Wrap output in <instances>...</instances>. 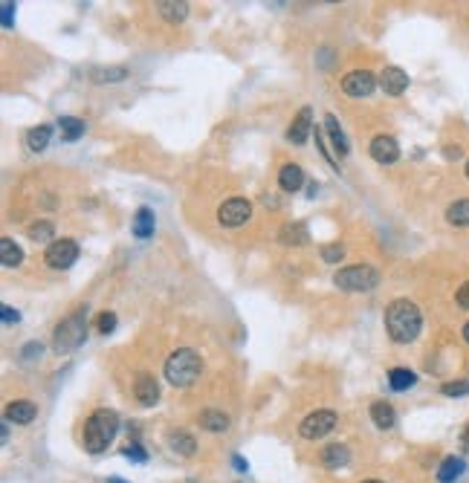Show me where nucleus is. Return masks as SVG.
Here are the masks:
<instances>
[{
    "label": "nucleus",
    "mask_w": 469,
    "mask_h": 483,
    "mask_svg": "<svg viewBox=\"0 0 469 483\" xmlns=\"http://www.w3.org/2000/svg\"><path fill=\"white\" fill-rule=\"evenodd\" d=\"M386 330L391 336V341L397 344H411L420 330H423V313L420 307L409 298H397L386 307Z\"/></svg>",
    "instance_id": "1"
},
{
    "label": "nucleus",
    "mask_w": 469,
    "mask_h": 483,
    "mask_svg": "<svg viewBox=\"0 0 469 483\" xmlns=\"http://www.w3.org/2000/svg\"><path fill=\"white\" fill-rule=\"evenodd\" d=\"M116 431H119V417H116V411H110V408L93 411V414L88 417V423H84V449H88L90 455L105 452V449L113 443Z\"/></svg>",
    "instance_id": "2"
},
{
    "label": "nucleus",
    "mask_w": 469,
    "mask_h": 483,
    "mask_svg": "<svg viewBox=\"0 0 469 483\" xmlns=\"http://www.w3.org/2000/svg\"><path fill=\"white\" fill-rule=\"evenodd\" d=\"M200 371H203V362H200V356L194 354L191 347L174 350V354L168 356V362H165V379L172 382L174 388H189L200 376Z\"/></svg>",
    "instance_id": "3"
},
{
    "label": "nucleus",
    "mask_w": 469,
    "mask_h": 483,
    "mask_svg": "<svg viewBox=\"0 0 469 483\" xmlns=\"http://www.w3.org/2000/svg\"><path fill=\"white\" fill-rule=\"evenodd\" d=\"M84 333H88V307H78L73 316H67L56 327L53 347L58 350V354H70V350H75L84 341Z\"/></svg>",
    "instance_id": "4"
},
{
    "label": "nucleus",
    "mask_w": 469,
    "mask_h": 483,
    "mask_svg": "<svg viewBox=\"0 0 469 483\" xmlns=\"http://www.w3.org/2000/svg\"><path fill=\"white\" fill-rule=\"evenodd\" d=\"M333 284L345 292H371L379 284V272L368 263H357V267H345L333 275Z\"/></svg>",
    "instance_id": "5"
},
{
    "label": "nucleus",
    "mask_w": 469,
    "mask_h": 483,
    "mask_svg": "<svg viewBox=\"0 0 469 483\" xmlns=\"http://www.w3.org/2000/svg\"><path fill=\"white\" fill-rule=\"evenodd\" d=\"M44 260H47V267H53V270H70L73 263L78 260V243L70 240V238L53 240V243L47 246Z\"/></svg>",
    "instance_id": "6"
},
{
    "label": "nucleus",
    "mask_w": 469,
    "mask_h": 483,
    "mask_svg": "<svg viewBox=\"0 0 469 483\" xmlns=\"http://www.w3.org/2000/svg\"><path fill=\"white\" fill-rule=\"evenodd\" d=\"M336 428V414L333 411H313L302 420V425H298V434L305 437V440H319V437L330 434Z\"/></svg>",
    "instance_id": "7"
},
{
    "label": "nucleus",
    "mask_w": 469,
    "mask_h": 483,
    "mask_svg": "<svg viewBox=\"0 0 469 483\" xmlns=\"http://www.w3.org/2000/svg\"><path fill=\"white\" fill-rule=\"evenodd\" d=\"M249 217H252V206H249V200H241V197H232L218 208V223L226 229L243 226Z\"/></svg>",
    "instance_id": "8"
},
{
    "label": "nucleus",
    "mask_w": 469,
    "mask_h": 483,
    "mask_svg": "<svg viewBox=\"0 0 469 483\" xmlns=\"http://www.w3.org/2000/svg\"><path fill=\"white\" fill-rule=\"evenodd\" d=\"M376 87V75L371 70H354L342 78V90L354 99H362V96H371Z\"/></svg>",
    "instance_id": "9"
},
{
    "label": "nucleus",
    "mask_w": 469,
    "mask_h": 483,
    "mask_svg": "<svg viewBox=\"0 0 469 483\" xmlns=\"http://www.w3.org/2000/svg\"><path fill=\"white\" fill-rule=\"evenodd\" d=\"M371 156H374L379 165L397 162V159H400V145H397V139H394V137H386V134L374 137V139H371Z\"/></svg>",
    "instance_id": "10"
},
{
    "label": "nucleus",
    "mask_w": 469,
    "mask_h": 483,
    "mask_svg": "<svg viewBox=\"0 0 469 483\" xmlns=\"http://www.w3.org/2000/svg\"><path fill=\"white\" fill-rule=\"evenodd\" d=\"M310 130H313V113H310V107H302V110H298V116L293 119L290 130H287V139L293 145H305L307 137H310Z\"/></svg>",
    "instance_id": "11"
},
{
    "label": "nucleus",
    "mask_w": 469,
    "mask_h": 483,
    "mask_svg": "<svg viewBox=\"0 0 469 483\" xmlns=\"http://www.w3.org/2000/svg\"><path fill=\"white\" fill-rule=\"evenodd\" d=\"M379 84H382V90H386L389 96H403L406 87H409V75L400 67H386L382 75H379Z\"/></svg>",
    "instance_id": "12"
},
{
    "label": "nucleus",
    "mask_w": 469,
    "mask_h": 483,
    "mask_svg": "<svg viewBox=\"0 0 469 483\" xmlns=\"http://www.w3.org/2000/svg\"><path fill=\"white\" fill-rule=\"evenodd\" d=\"M134 393H137V400L142 405H154L159 400V385H157V379L151 373H139L137 382H134Z\"/></svg>",
    "instance_id": "13"
},
{
    "label": "nucleus",
    "mask_w": 469,
    "mask_h": 483,
    "mask_svg": "<svg viewBox=\"0 0 469 483\" xmlns=\"http://www.w3.org/2000/svg\"><path fill=\"white\" fill-rule=\"evenodd\" d=\"M35 414H38V408H35V403H29V400H15V403H9V405H6V420H9V423H15V425H26V423H32V420H35Z\"/></svg>",
    "instance_id": "14"
},
{
    "label": "nucleus",
    "mask_w": 469,
    "mask_h": 483,
    "mask_svg": "<svg viewBox=\"0 0 469 483\" xmlns=\"http://www.w3.org/2000/svg\"><path fill=\"white\" fill-rule=\"evenodd\" d=\"M302 183H305V171L298 168V165H284L281 171H278V186H281V191H287V194H295L298 189H302Z\"/></svg>",
    "instance_id": "15"
},
{
    "label": "nucleus",
    "mask_w": 469,
    "mask_h": 483,
    "mask_svg": "<svg viewBox=\"0 0 469 483\" xmlns=\"http://www.w3.org/2000/svg\"><path fill=\"white\" fill-rule=\"evenodd\" d=\"M157 12H159L168 23H180V21H186V15H189V4H186V0H159Z\"/></svg>",
    "instance_id": "16"
},
{
    "label": "nucleus",
    "mask_w": 469,
    "mask_h": 483,
    "mask_svg": "<svg viewBox=\"0 0 469 483\" xmlns=\"http://www.w3.org/2000/svg\"><path fill=\"white\" fill-rule=\"evenodd\" d=\"M131 232H134V238H139V240H148V238L154 235V211H151L148 206H142V208L134 214Z\"/></svg>",
    "instance_id": "17"
},
{
    "label": "nucleus",
    "mask_w": 469,
    "mask_h": 483,
    "mask_svg": "<svg viewBox=\"0 0 469 483\" xmlns=\"http://www.w3.org/2000/svg\"><path fill=\"white\" fill-rule=\"evenodd\" d=\"M278 240H281L284 246H302V243L310 240V235H307L305 223H284L281 232H278Z\"/></svg>",
    "instance_id": "18"
},
{
    "label": "nucleus",
    "mask_w": 469,
    "mask_h": 483,
    "mask_svg": "<svg viewBox=\"0 0 469 483\" xmlns=\"http://www.w3.org/2000/svg\"><path fill=\"white\" fill-rule=\"evenodd\" d=\"M325 124H327V134H330V142H333V151L339 154V156H348V151H351V145H348V137H345V130L339 127V122H336V116H327L325 119Z\"/></svg>",
    "instance_id": "19"
},
{
    "label": "nucleus",
    "mask_w": 469,
    "mask_h": 483,
    "mask_svg": "<svg viewBox=\"0 0 469 483\" xmlns=\"http://www.w3.org/2000/svg\"><path fill=\"white\" fill-rule=\"evenodd\" d=\"M21 260H23V252H21V246L12 240V238H4L0 240V263L4 267H21Z\"/></svg>",
    "instance_id": "20"
},
{
    "label": "nucleus",
    "mask_w": 469,
    "mask_h": 483,
    "mask_svg": "<svg viewBox=\"0 0 469 483\" xmlns=\"http://www.w3.org/2000/svg\"><path fill=\"white\" fill-rule=\"evenodd\" d=\"M58 134H61V139L75 142V139L84 137V122L75 119V116H61V119H58Z\"/></svg>",
    "instance_id": "21"
},
{
    "label": "nucleus",
    "mask_w": 469,
    "mask_h": 483,
    "mask_svg": "<svg viewBox=\"0 0 469 483\" xmlns=\"http://www.w3.org/2000/svg\"><path fill=\"white\" fill-rule=\"evenodd\" d=\"M371 420H374L379 428H394V425H397V411H394L389 403H374V405H371Z\"/></svg>",
    "instance_id": "22"
},
{
    "label": "nucleus",
    "mask_w": 469,
    "mask_h": 483,
    "mask_svg": "<svg viewBox=\"0 0 469 483\" xmlns=\"http://www.w3.org/2000/svg\"><path fill=\"white\" fill-rule=\"evenodd\" d=\"M351 460V452H348V446H339V443H333V446H327L325 452H322V463L327 466V469H339V466H345Z\"/></svg>",
    "instance_id": "23"
},
{
    "label": "nucleus",
    "mask_w": 469,
    "mask_h": 483,
    "mask_svg": "<svg viewBox=\"0 0 469 483\" xmlns=\"http://www.w3.org/2000/svg\"><path fill=\"white\" fill-rule=\"evenodd\" d=\"M463 469H466V463H463L460 457H446V460L441 463V469H438V480H441V483H455V480L463 474Z\"/></svg>",
    "instance_id": "24"
},
{
    "label": "nucleus",
    "mask_w": 469,
    "mask_h": 483,
    "mask_svg": "<svg viewBox=\"0 0 469 483\" xmlns=\"http://www.w3.org/2000/svg\"><path fill=\"white\" fill-rule=\"evenodd\" d=\"M50 137H53V130H50V124H38V127H32L29 134H26V145H29V151H44L47 145H50Z\"/></svg>",
    "instance_id": "25"
},
{
    "label": "nucleus",
    "mask_w": 469,
    "mask_h": 483,
    "mask_svg": "<svg viewBox=\"0 0 469 483\" xmlns=\"http://www.w3.org/2000/svg\"><path fill=\"white\" fill-rule=\"evenodd\" d=\"M168 446H172V452H177V455H183V457H191L194 449H197L194 437H189V434H183V431L168 434Z\"/></svg>",
    "instance_id": "26"
},
{
    "label": "nucleus",
    "mask_w": 469,
    "mask_h": 483,
    "mask_svg": "<svg viewBox=\"0 0 469 483\" xmlns=\"http://www.w3.org/2000/svg\"><path fill=\"white\" fill-rule=\"evenodd\" d=\"M414 382H417V373L409 371V368H394V371H389V385H391L394 391H409V388H414Z\"/></svg>",
    "instance_id": "27"
},
{
    "label": "nucleus",
    "mask_w": 469,
    "mask_h": 483,
    "mask_svg": "<svg viewBox=\"0 0 469 483\" xmlns=\"http://www.w3.org/2000/svg\"><path fill=\"white\" fill-rule=\"evenodd\" d=\"M446 221L452 226H469V200H455L446 208Z\"/></svg>",
    "instance_id": "28"
},
{
    "label": "nucleus",
    "mask_w": 469,
    "mask_h": 483,
    "mask_svg": "<svg viewBox=\"0 0 469 483\" xmlns=\"http://www.w3.org/2000/svg\"><path fill=\"white\" fill-rule=\"evenodd\" d=\"M200 425L206 431H226L229 428V417L223 411H203L200 414Z\"/></svg>",
    "instance_id": "29"
},
{
    "label": "nucleus",
    "mask_w": 469,
    "mask_h": 483,
    "mask_svg": "<svg viewBox=\"0 0 469 483\" xmlns=\"http://www.w3.org/2000/svg\"><path fill=\"white\" fill-rule=\"evenodd\" d=\"M26 235H29V240H35V243H44V240H56V229H53V223H50V221L32 223V226L26 229Z\"/></svg>",
    "instance_id": "30"
},
{
    "label": "nucleus",
    "mask_w": 469,
    "mask_h": 483,
    "mask_svg": "<svg viewBox=\"0 0 469 483\" xmlns=\"http://www.w3.org/2000/svg\"><path fill=\"white\" fill-rule=\"evenodd\" d=\"M345 258V246L342 243H327V246H322V260L325 263H339Z\"/></svg>",
    "instance_id": "31"
},
{
    "label": "nucleus",
    "mask_w": 469,
    "mask_h": 483,
    "mask_svg": "<svg viewBox=\"0 0 469 483\" xmlns=\"http://www.w3.org/2000/svg\"><path fill=\"white\" fill-rule=\"evenodd\" d=\"M127 78L125 67H107V70H96V81H122Z\"/></svg>",
    "instance_id": "32"
},
{
    "label": "nucleus",
    "mask_w": 469,
    "mask_h": 483,
    "mask_svg": "<svg viewBox=\"0 0 469 483\" xmlns=\"http://www.w3.org/2000/svg\"><path fill=\"white\" fill-rule=\"evenodd\" d=\"M441 391L446 393V397H466V393H469V379H460V382H446Z\"/></svg>",
    "instance_id": "33"
},
{
    "label": "nucleus",
    "mask_w": 469,
    "mask_h": 483,
    "mask_svg": "<svg viewBox=\"0 0 469 483\" xmlns=\"http://www.w3.org/2000/svg\"><path fill=\"white\" fill-rule=\"evenodd\" d=\"M0 319H4V324H18V322H21V313L15 310V307L4 304V307H0Z\"/></svg>",
    "instance_id": "34"
},
{
    "label": "nucleus",
    "mask_w": 469,
    "mask_h": 483,
    "mask_svg": "<svg viewBox=\"0 0 469 483\" xmlns=\"http://www.w3.org/2000/svg\"><path fill=\"white\" fill-rule=\"evenodd\" d=\"M125 457L139 460V463H145V460H148V455L142 452V446H139V443H127V446H125Z\"/></svg>",
    "instance_id": "35"
},
{
    "label": "nucleus",
    "mask_w": 469,
    "mask_h": 483,
    "mask_svg": "<svg viewBox=\"0 0 469 483\" xmlns=\"http://www.w3.org/2000/svg\"><path fill=\"white\" fill-rule=\"evenodd\" d=\"M113 330H116V316H113V313H102V316H99V333L107 336V333H113Z\"/></svg>",
    "instance_id": "36"
},
{
    "label": "nucleus",
    "mask_w": 469,
    "mask_h": 483,
    "mask_svg": "<svg viewBox=\"0 0 469 483\" xmlns=\"http://www.w3.org/2000/svg\"><path fill=\"white\" fill-rule=\"evenodd\" d=\"M41 350H44V347H41L38 341H29V344L21 350V356H23V362H32L35 356H41Z\"/></svg>",
    "instance_id": "37"
},
{
    "label": "nucleus",
    "mask_w": 469,
    "mask_h": 483,
    "mask_svg": "<svg viewBox=\"0 0 469 483\" xmlns=\"http://www.w3.org/2000/svg\"><path fill=\"white\" fill-rule=\"evenodd\" d=\"M455 301H458V307H463V310H469V281H466V284L458 290Z\"/></svg>",
    "instance_id": "38"
},
{
    "label": "nucleus",
    "mask_w": 469,
    "mask_h": 483,
    "mask_svg": "<svg viewBox=\"0 0 469 483\" xmlns=\"http://www.w3.org/2000/svg\"><path fill=\"white\" fill-rule=\"evenodd\" d=\"M0 9H4V26L9 29V26H12V9H15V4H9V0H6V4L0 6Z\"/></svg>",
    "instance_id": "39"
},
{
    "label": "nucleus",
    "mask_w": 469,
    "mask_h": 483,
    "mask_svg": "<svg viewBox=\"0 0 469 483\" xmlns=\"http://www.w3.org/2000/svg\"><path fill=\"white\" fill-rule=\"evenodd\" d=\"M460 449L469 455V423H466V428H463V434H460Z\"/></svg>",
    "instance_id": "40"
},
{
    "label": "nucleus",
    "mask_w": 469,
    "mask_h": 483,
    "mask_svg": "<svg viewBox=\"0 0 469 483\" xmlns=\"http://www.w3.org/2000/svg\"><path fill=\"white\" fill-rule=\"evenodd\" d=\"M235 466H238L241 472H246V463H243V457H235Z\"/></svg>",
    "instance_id": "41"
},
{
    "label": "nucleus",
    "mask_w": 469,
    "mask_h": 483,
    "mask_svg": "<svg viewBox=\"0 0 469 483\" xmlns=\"http://www.w3.org/2000/svg\"><path fill=\"white\" fill-rule=\"evenodd\" d=\"M463 339H466V344H469V322L463 324Z\"/></svg>",
    "instance_id": "42"
},
{
    "label": "nucleus",
    "mask_w": 469,
    "mask_h": 483,
    "mask_svg": "<svg viewBox=\"0 0 469 483\" xmlns=\"http://www.w3.org/2000/svg\"><path fill=\"white\" fill-rule=\"evenodd\" d=\"M107 483H125V480H122V477H110Z\"/></svg>",
    "instance_id": "43"
},
{
    "label": "nucleus",
    "mask_w": 469,
    "mask_h": 483,
    "mask_svg": "<svg viewBox=\"0 0 469 483\" xmlns=\"http://www.w3.org/2000/svg\"><path fill=\"white\" fill-rule=\"evenodd\" d=\"M362 483H382V480H362Z\"/></svg>",
    "instance_id": "44"
},
{
    "label": "nucleus",
    "mask_w": 469,
    "mask_h": 483,
    "mask_svg": "<svg viewBox=\"0 0 469 483\" xmlns=\"http://www.w3.org/2000/svg\"><path fill=\"white\" fill-rule=\"evenodd\" d=\"M466 177H469V162H466Z\"/></svg>",
    "instance_id": "45"
}]
</instances>
